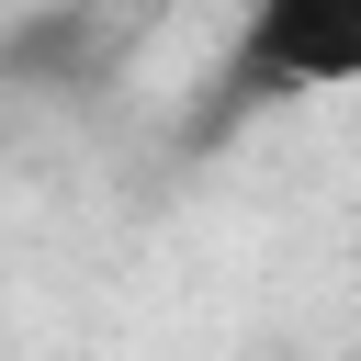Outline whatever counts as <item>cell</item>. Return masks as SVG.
<instances>
[{
  "instance_id": "obj_1",
  "label": "cell",
  "mask_w": 361,
  "mask_h": 361,
  "mask_svg": "<svg viewBox=\"0 0 361 361\" xmlns=\"http://www.w3.org/2000/svg\"><path fill=\"white\" fill-rule=\"evenodd\" d=\"M361 90V0H248L226 45V102Z\"/></svg>"
}]
</instances>
